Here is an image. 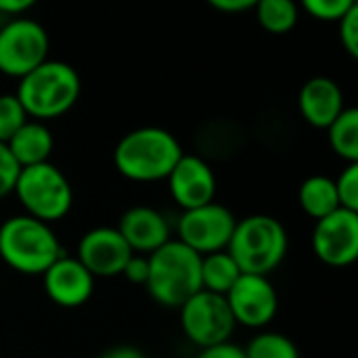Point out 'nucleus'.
Wrapping results in <instances>:
<instances>
[{
	"label": "nucleus",
	"instance_id": "f257e3e1",
	"mask_svg": "<svg viewBox=\"0 0 358 358\" xmlns=\"http://www.w3.org/2000/svg\"><path fill=\"white\" fill-rule=\"evenodd\" d=\"M184 148L179 139L162 127H139L129 131L114 148L116 171L137 184L162 182L171 175Z\"/></svg>",
	"mask_w": 358,
	"mask_h": 358
},
{
	"label": "nucleus",
	"instance_id": "f03ea898",
	"mask_svg": "<svg viewBox=\"0 0 358 358\" xmlns=\"http://www.w3.org/2000/svg\"><path fill=\"white\" fill-rule=\"evenodd\" d=\"M64 253L51 224L30 215H13L0 224V259L26 276H43Z\"/></svg>",
	"mask_w": 358,
	"mask_h": 358
},
{
	"label": "nucleus",
	"instance_id": "7ed1b4c3",
	"mask_svg": "<svg viewBox=\"0 0 358 358\" xmlns=\"http://www.w3.org/2000/svg\"><path fill=\"white\" fill-rule=\"evenodd\" d=\"M150 274L145 289L150 297L164 308H182L201 285V255L190 247L171 238L158 251L148 255Z\"/></svg>",
	"mask_w": 358,
	"mask_h": 358
},
{
	"label": "nucleus",
	"instance_id": "20e7f679",
	"mask_svg": "<svg viewBox=\"0 0 358 358\" xmlns=\"http://www.w3.org/2000/svg\"><path fill=\"white\" fill-rule=\"evenodd\" d=\"M15 95L32 120H53L76 106L80 97V76L70 64L47 59L20 78Z\"/></svg>",
	"mask_w": 358,
	"mask_h": 358
},
{
	"label": "nucleus",
	"instance_id": "39448f33",
	"mask_svg": "<svg viewBox=\"0 0 358 358\" xmlns=\"http://www.w3.org/2000/svg\"><path fill=\"white\" fill-rule=\"evenodd\" d=\"M287 249L289 236L285 226L272 215L255 213L236 222L226 251L234 257L243 274L268 276L282 264Z\"/></svg>",
	"mask_w": 358,
	"mask_h": 358
},
{
	"label": "nucleus",
	"instance_id": "423d86ee",
	"mask_svg": "<svg viewBox=\"0 0 358 358\" xmlns=\"http://www.w3.org/2000/svg\"><path fill=\"white\" fill-rule=\"evenodd\" d=\"M13 194L24 207L26 215L45 224L64 220L74 205V190L66 173L51 160L20 171Z\"/></svg>",
	"mask_w": 358,
	"mask_h": 358
},
{
	"label": "nucleus",
	"instance_id": "0eeeda50",
	"mask_svg": "<svg viewBox=\"0 0 358 358\" xmlns=\"http://www.w3.org/2000/svg\"><path fill=\"white\" fill-rule=\"evenodd\" d=\"M179 324L184 335L201 350L230 341L236 320L224 295L201 289L179 308Z\"/></svg>",
	"mask_w": 358,
	"mask_h": 358
},
{
	"label": "nucleus",
	"instance_id": "6e6552de",
	"mask_svg": "<svg viewBox=\"0 0 358 358\" xmlns=\"http://www.w3.org/2000/svg\"><path fill=\"white\" fill-rule=\"evenodd\" d=\"M49 59L47 30L28 17H15L0 28V72L24 78Z\"/></svg>",
	"mask_w": 358,
	"mask_h": 358
},
{
	"label": "nucleus",
	"instance_id": "1a4fd4ad",
	"mask_svg": "<svg viewBox=\"0 0 358 358\" xmlns=\"http://www.w3.org/2000/svg\"><path fill=\"white\" fill-rule=\"evenodd\" d=\"M234 213L220 203H209L190 211H184L177 220V241L190 247L194 253L209 255L226 251L236 228Z\"/></svg>",
	"mask_w": 358,
	"mask_h": 358
},
{
	"label": "nucleus",
	"instance_id": "9d476101",
	"mask_svg": "<svg viewBox=\"0 0 358 358\" xmlns=\"http://www.w3.org/2000/svg\"><path fill=\"white\" fill-rule=\"evenodd\" d=\"M312 251L314 255L331 266L345 268L358 262V213L343 207L331 215L314 222L312 230Z\"/></svg>",
	"mask_w": 358,
	"mask_h": 358
},
{
	"label": "nucleus",
	"instance_id": "9b49d317",
	"mask_svg": "<svg viewBox=\"0 0 358 358\" xmlns=\"http://www.w3.org/2000/svg\"><path fill=\"white\" fill-rule=\"evenodd\" d=\"M226 301L236 324L247 329L268 327L278 312V293L270 278L259 274H241L226 293Z\"/></svg>",
	"mask_w": 358,
	"mask_h": 358
},
{
	"label": "nucleus",
	"instance_id": "f8f14e48",
	"mask_svg": "<svg viewBox=\"0 0 358 358\" xmlns=\"http://www.w3.org/2000/svg\"><path fill=\"white\" fill-rule=\"evenodd\" d=\"M135 253L112 226H99L85 232L76 247V259L95 276V278H114L120 276L127 262Z\"/></svg>",
	"mask_w": 358,
	"mask_h": 358
},
{
	"label": "nucleus",
	"instance_id": "ddd939ff",
	"mask_svg": "<svg viewBox=\"0 0 358 358\" xmlns=\"http://www.w3.org/2000/svg\"><path fill=\"white\" fill-rule=\"evenodd\" d=\"M166 184L171 199L182 211L213 203L217 190V179L211 164L203 156L186 152L166 177Z\"/></svg>",
	"mask_w": 358,
	"mask_h": 358
},
{
	"label": "nucleus",
	"instance_id": "4468645a",
	"mask_svg": "<svg viewBox=\"0 0 358 358\" xmlns=\"http://www.w3.org/2000/svg\"><path fill=\"white\" fill-rule=\"evenodd\" d=\"M43 287L47 297L59 308H80L95 291V276L76 259V255H62L43 274Z\"/></svg>",
	"mask_w": 358,
	"mask_h": 358
},
{
	"label": "nucleus",
	"instance_id": "2eb2a0df",
	"mask_svg": "<svg viewBox=\"0 0 358 358\" xmlns=\"http://www.w3.org/2000/svg\"><path fill=\"white\" fill-rule=\"evenodd\" d=\"M116 228L135 255L148 257L171 241L169 220L158 209L148 205H135L127 209Z\"/></svg>",
	"mask_w": 358,
	"mask_h": 358
},
{
	"label": "nucleus",
	"instance_id": "dca6fc26",
	"mask_svg": "<svg viewBox=\"0 0 358 358\" xmlns=\"http://www.w3.org/2000/svg\"><path fill=\"white\" fill-rule=\"evenodd\" d=\"M301 118L314 129H329L343 112V93L333 78L314 76L303 83L297 95Z\"/></svg>",
	"mask_w": 358,
	"mask_h": 358
},
{
	"label": "nucleus",
	"instance_id": "f3484780",
	"mask_svg": "<svg viewBox=\"0 0 358 358\" xmlns=\"http://www.w3.org/2000/svg\"><path fill=\"white\" fill-rule=\"evenodd\" d=\"M7 148H9L11 156L15 158V162L22 169H26V166L49 162L53 148H55V139H53V133L49 131V127L45 122L30 118L7 141Z\"/></svg>",
	"mask_w": 358,
	"mask_h": 358
},
{
	"label": "nucleus",
	"instance_id": "a211bd4d",
	"mask_svg": "<svg viewBox=\"0 0 358 358\" xmlns=\"http://www.w3.org/2000/svg\"><path fill=\"white\" fill-rule=\"evenodd\" d=\"M297 201H299L301 211L308 217H312L314 222L331 215L333 211H337L341 207L337 184H335V179H331L329 175L306 177L299 186Z\"/></svg>",
	"mask_w": 358,
	"mask_h": 358
},
{
	"label": "nucleus",
	"instance_id": "6ab92c4d",
	"mask_svg": "<svg viewBox=\"0 0 358 358\" xmlns=\"http://www.w3.org/2000/svg\"><path fill=\"white\" fill-rule=\"evenodd\" d=\"M241 268L228 251H217L201 257V285L209 293L224 295L234 287L241 276Z\"/></svg>",
	"mask_w": 358,
	"mask_h": 358
},
{
	"label": "nucleus",
	"instance_id": "aec40b11",
	"mask_svg": "<svg viewBox=\"0 0 358 358\" xmlns=\"http://www.w3.org/2000/svg\"><path fill=\"white\" fill-rule=\"evenodd\" d=\"M331 150L345 162H358V106L343 108L327 129Z\"/></svg>",
	"mask_w": 358,
	"mask_h": 358
},
{
	"label": "nucleus",
	"instance_id": "412c9836",
	"mask_svg": "<svg viewBox=\"0 0 358 358\" xmlns=\"http://www.w3.org/2000/svg\"><path fill=\"white\" fill-rule=\"evenodd\" d=\"M257 24L268 34H289L299 20V5L297 0H259L255 5Z\"/></svg>",
	"mask_w": 358,
	"mask_h": 358
},
{
	"label": "nucleus",
	"instance_id": "4be33fe9",
	"mask_svg": "<svg viewBox=\"0 0 358 358\" xmlns=\"http://www.w3.org/2000/svg\"><path fill=\"white\" fill-rule=\"evenodd\" d=\"M247 358H299L295 341L276 331L257 333L245 348Z\"/></svg>",
	"mask_w": 358,
	"mask_h": 358
},
{
	"label": "nucleus",
	"instance_id": "5701e85b",
	"mask_svg": "<svg viewBox=\"0 0 358 358\" xmlns=\"http://www.w3.org/2000/svg\"><path fill=\"white\" fill-rule=\"evenodd\" d=\"M30 116L26 114L17 95H0V141L7 143L26 122Z\"/></svg>",
	"mask_w": 358,
	"mask_h": 358
},
{
	"label": "nucleus",
	"instance_id": "b1692460",
	"mask_svg": "<svg viewBox=\"0 0 358 358\" xmlns=\"http://www.w3.org/2000/svg\"><path fill=\"white\" fill-rule=\"evenodd\" d=\"M354 0H299V9L318 22H341Z\"/></svg>",
	"mask_w": 358,
	"mask_h": 358
},
{
	"label": "nucleus",
	"instance_id": "393cba45",
	"mask_svg": "<svg viewBox=\"0 0 358 358\" xmlns=\"http://www.w3.org/2000/svg\"><path fill=\"white\" fill-rule=\"evenodd\" d=\"M335 184L341 207L352 213H358V162H348L335 179Z\"/></svg>",
	"mask_w": 358,
	"mask_h": 358
},
{
	"label": "nucleus",
	"instance_id": "a878e982",
	"mask_svg": "<svg viewBox=\"0 0 358 358\" xmlns=\"http://www.w3.org/2000/svg\"><path fill=\"white\" fill-rule=\"evenodd\" d=\"M22 166L11 156L7 143L0 141V199L13 194Z\"/></svg>",
	"mask_w": 358,
	"mask_h": 358
},
{
	"label": "nucleus",
	"instance_id": "bb28decb",
	"mask_svg": "<svg viewBox=\"0 0 358 358\" xmlns=\"http://www.w3.org/2000/svg\"><path fill=\"white\" fill-rule=\"evenodd\" d=\"M339 41L345 53L358 62V5H354L339 22Z\"/></svg>",
	"mask_w": 358,
	"mask_h": 358
},
{
	"label": "nucleus",
	"instance_id": "cd10ccee",
	"mask_svg": "<svg viewBox=\"0 0 358 358\" xmlns=\"http://www.w3.org/2000/svg\"><path fill=\"white\" fill-rule=\"evenodd\" d=\"M148 274H150V262H148L145 255H133V257L127 262L124 270H122V276H124L129 282H133V285H143V287H145V282H148Z\"/></svg>",
	"mask_w": 358,
	"mask_h": 358
},
{
	"label": "nucleus",
	"instance_id": "c85d7f7f",
	"mask_svg": "<svg viewBox=\"0 0 358 358\" xmlns=\"http://www.w3.org/2000/svg\"><path fill=\"white\" fill-rule=\"evenodd\" d=\"M196 358H247V356H245V348L232 341H226V343H217V345L201 350Z\"/></svg>",
	"mask_w": 358,
	"mask_h": 358
},
{
	"label": "nucleus",
	"instance_id": "c756f323",
	"mask_svg": "<svg viewBox=\"0 0 358 358\" xmlns=\"http://www.w3.org/2000/svg\"><path fill=\"white\" fill-rule=\"evenodd\" d=\"M209 7H213L215 11L220 13H245V11H251L255 9V5L259 0H207Z\"/></svg>",
	"mask_w": 358,
	"mask_h": 358
},
{
	"label": "nucleus",
	"instance_id": "7c9ffc66",
	"mask_svg": "<svg viewBox=\"0 0 358 358\" xmlns=\"http://www.w3.org/2000/svg\"><path fill=\"white\" fill-rule=\"evenodd\" d=\"M36 3L38 0H0V13L22 17V13L30 11Z\"/></svg>",
	"mask_w": 358,
	"mask_h": 358
},
{
	"label": "nucleus",
	"instance_id": "2f4dec72",
	"mask_svg": "<svg viewBox=\"0 0 358 358\" xmlns=\"http://www.w3.org/2000/svg\"><path fill=\"white\" fill-rule=\"evenodd\" d=\"M97 358H145L141 354V350L133 348V345H116V348H110L108 352L99 354Z\"/></svg>",
	"mask_w": 358,
	"mask_h": 358
},
{
	"label": "nucleus",
	"instance_id": "473e14b6",
	"mask_svg": "<svg viewBox=\"0 0 358 358\" xmlns=\"http://www.w3.org/2000/svg\"><path fill=\"white\" fill-rule=\"evenodd\" d=\"M354 5H358V0H354Z\"/></svg>",
	"mask_w": 358,
	"mask_h": 358
}]
</instances>
